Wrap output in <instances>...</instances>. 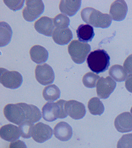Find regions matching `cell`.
<instances>
[{
  "label": "cell",
  "mask_w": 132,
  "mask_h": 148,
  "mask_svg": "<svg viewBox=\"0 0 132 148\" xmlns=\"http://www.w3.org/2000/svg\"><path fill=\"white\" fill-rule=\"evenodd\" d=\"M66 102L65 100L61 99L56 103H46L42 108V116L44 120L53 122L58 119L66 118L68 115L65 109Z\"/></svg>",
  "instance_id": "obj_3"
},
{
  "label": "cell",
  "mask_w": 132,
  "mask_h": 148,
  "mask_svg": "<svg viewBox=\"0 0 132 148\" xmlns=\"http://www.w3.org/2000/svg\"><path fill=\"white\" fill-rule=\"evenodd\" d=\"M116 86V83L110 77H102L97 84V93L98 97L105 99L110 96Z\"/></svg>",
  "instance_id": "obj_9"
},
{
  "label": "cell",
  "mask_w": 132,
  "mask_h": 148,
  "mask_svg": "<svg viewBox=\"0 0 132 148\" xmlns=\"http://www.w3.org/2000/svg\"><path fill=\"white\" fill-rule=\"evenodd\" d=\"M31 59L37 64L45 62L49 57L47 50L42 46L36 45L31 47L30 50Z\"/></svg>",
  "instance_id": "obj_19"
},
{
  "label": "cell",
  "mask_w": 132,
  "mask_h": 148,
  "mask_svg": "<svg viewBox=\"0 0 132 148\" xmlns=\"http://www.w3.org/2000/svg\"><path fill=\"white\" fill-rule=\"evenodd\" d=\"M43 96L46 101L53 102L60 97V89L55 84L47 86L44 88L43 91Z\"/></svg>",
  "instance_id": "obj_23"
},
{
  "label": "cell",
  "mask_w": 132,
  "mask_h": 148,
  "mask_svg": "<svg viewBox=\"0 0 132 148\" xmlns=\"http://www.w3.org/2000/svg\"><path fill=\"white\" fill-rule=\"evenodd\" d=\"M77 36L80 42H91L95 36L93 27L88 24H81L76 30Z\"/></svg>",
  "instance_id": "obj_20"
},
{
  "label": "cell",
  "mask_w": 132,
  "mask_h": 148,
  "mask_svg": "<svg viewBox=\"0 0 132 148\" xmlns=\"http://www.w3.org/2000/svg\"><path fill=\"white\" fill-rule=\"evenodd\" d=\"M128 10V6L125 1H115L110 6L109 14L112 19L116 21H121L125 18Z\"/></svg>",
  "instance_id": "obj_12"
},
{
  "label": "cell",
  "mask_w": 132,
  "mask_h": 148,
  "mask_svg": "<svg viewBox=\"0 0 132 148\" xmlns=\"http://www.w3.org/2000/svg\"><path fill=\"white\" fill-rule=\"evenodd\" d=\"M53 134V130L49 125L44 123H38L34 125L32 137L36 142L43 143L50 139Z\"/></svg>",
  "instance_id": "obj_10"
},
{
  "label": "cell",
  "mask_w": 132,
  "mask_h": 148,
  "mask_svg": "<svg viewBox=\"0 0 132 148\" xmlns=\"http://www.w3.org/2000/svg\"><path fill=\"white\" fill-rule=\"evenodd\" d=\"M81 3L79 0H62L59 4V10L63 14L73 16L79 10Z\"/></svg>",
  "instance_id": "obj_18"
},
{
  "label": "cell",
  "mask_w": 132,
  "mask_h": 148,
  "mask_svg": "<svg viewBox=\"0 0 132 148\" xmlns=\"http://www.w3.org/2000/svg\"><path fill=\"white\" fill-rule=\"evenodd\" d=\"M131 114H132V108H131Z\"/></svg>",
  "instance_id": "obj_34"
},
{
  "label": "cell",
  "mask_w": 132,
  "mask_h": 148,
  "mask_svg": "<svg viewBox=\"0 0 132 148\" xmlns=\"http://www.w3.org/2000/svg\"><path fill=\"white\" fill-rule=\"evenodd\" d=\"M54 23L53 19L43 16L34 23V27L38 32L44 35L51 37L54 31Z\"/></svg>",
  "instance_id": "obj_14"
},
{
  "label": "cell",
  "mask_w": 132,
  "mask_h": 148,
  "mask_svg": "<svg viewBox=\"0 0 132 148\" xmlns=\"http://www.w3.org/2000/svg\"><path fill=\"white\" fill-rule=\"evenodd\" d=\"M9 148H27L25 143L21 140H17L14 142H11Z\"/></svg>",
  "instance_id": "obj_32"
},
{
  "label": "cell",
  "mask_w": 132,
  "mask_h": 148,
  "mask_svg": "<svg viewBox=\"0 0 132 148\" xmlns=\"http://www.w3.org/2000/svg\"><path fill=\"white\" fill-rule=\"evenodd\" d=\"M6 5L9 8V9L13 11L20 10L23 7L24 1H3Z\"/></svg>",
  "instance_id": "obj_30"
},
{
  "label": "cell",
  "mask_w": 132,
  "mask_h": 148,
  "mask_svg": "<svg viewBox=\"0 0 132 148\" xmlns=\"http://www.w3.org/2000/svg\"><path fill=\"white\" fill-rule=\"evenodd\" d=\"M88 109L90 113L94 116H100L104 111V106L98 97H93L89 101Z\"/></svg>",
  "instance_id": "obj_25"
},
{
  "label": "cell",
  "mask_w": 132,
  "mask_h": 148,
  "mask_svg": "<svg viewBox=\"0 0 132 148\" xmlns=\"http://www.w3.org/2000/svg\"><path fill=\"white\" fill-rule=\"evenodd\" d=\"M34 125L32 123L29 121H24L19 125L21 136L24 139H29L32 137Z\"/></svg>",
  "instance_id": "obj_27"
},
{
  "label": "cell",
  "mask_w": 132,
  "mask_h": 148,
  "mask_svg": "<svg viewBox=\"0 0 132 148\" xmlns=\"http://www.w3.org/2000/svg\"><path fill=\"white\" fill-rule=\"evenodd\" d=\"M100 79V77L93 73L88 72L82 78L84 85L87 88H93L97 86V83Z\"/></svg>",
  "instance_id": "obj_26"
},
{
  "label": "cell",
  "mask_w": 132,
  "mask_h": 148,
  "mask_svg": "<svg viewBox=\"0 0 132 148\" xmlns=\"http://www.w3.org/2000/svg\"><path fill=\"white\" fill-rule=\"evenodd\" d=\"M53 39L56 44L60 46L67 45L73 38V34L69 28L54 29Z\"/></svg>",
  "instance_id": "obj_17"
},
{
  "label": "cell",
  "mask_w": 132,
  "mask_h": 148,
  "mask_svg": "<svg viewBox=\"0 0 132 148\" xmlns=\"http://www.w3.org/2000/svg\"><path fill=\"white\" fill-rule=\"evenodd\" d=\"M125 86L128 91L132 93V74L127 76L125 81Z\"/></svg>",
  "instance_id": "obj_33"
},
{
  "label": "cell",
  "mask_w": 132,
  "mask_h": 148,
  "mask_svg": "<svg viewBox=\"0 0 132 148\" xmlns=\"http://www.w3.org/2000/svg\"><path fill=\"white\" fill-rule=\"evenodd\" d=\"M65 109L68 115L74 120L82 119L86 114L85 105L82 103L74 100L66 101Z\"/></svg>",
  "instance_id": "obj_11"
},
{
  "label": "cell",
  "mask_w": 132,
  "mask_h": 148,
  "mask_svg": "<svg viewBox=\"0 0 132 148\" xmlns=\"http://www.w3.org/2000/svg\"><path fill=\"white\" fill-rule=\"evenodd\" d=\"M36 79L40 84L46 86L54 82L55 75L53 68L47 63L38 65L35 70Z\"/></svg>",
  "instance_id": "obj_8"
},
{
  "label": "cell",
  "mask_w": 132,
  "mask_h": 148,
  "mask_svg": "<svg viewBox=\"0 0 132 148\" xmlns=\"http://www.w3.org/2000/svg\"><path fill=\"white\" fill-rule=\"evenodd\" d=\"M26 111V121L34 123H37L42 118L41 111L39 108L33 105L27 104L24 103Z\"/></svg>",
  "instance_id": "obj_22"
},
{
  "label": "cell",
  "mask_w": 132,
  "mask_h": 148,
  "mask_svg": "<svg viewBox=\"0 0 132 148\" xmlns=\"http://www.w3.org/2000/svg\"><path fill=\"white\" fill-rule=\"evenodd\" d=\"M124 67L128 73H132V54L127 57L124 62Z\"/></svg>",
  "instance_id": "obj_31"
},
{
  "label": "cell",
  "mask_w": 132,
  "mask_h": 148,
  "mask_svg": "<svg viewBox=\"0 0 132 148\" xmlns=\"http://www.w3.org/2000/svg\"><path fill=\"white\" fill-rule=\"evenodd\" d=\"M117 148H132V133L123 135L117 143Z\"/></svg>",
  "instance_id": "obj_29"
},
{
  "label": "cell",
  "mask_w": 132,
  "mask_h": 148,
  "mask_svg": "<svg viewBox=\"0 0 132 148\" xmlns=\"http://www.w3.org/2000/svg\"><path fill=\"white\" fill-rule=\"evenodd\" d=\"M110 57L104 49H97L89 54L87 63L88 67L93 72L98 74L109 69Z\"/></svg>",
  "instance_id": "obj_2"
},
{
  "label": "cell",
  "mask_w": 132,
  "mask_h": 148,
  "mask_svg": "<svg viewBox=\"0 0 132 148\" xmlns=\"http://www.w3.org/2000/svg\"><path fill=\"white\" fill-rule=\"evenodd\" d=\"M81 15L84 22L96 28H107L110 26L112 23L110 15L102 14L93 8H85L82 10Z\"/></svg>",
  "instance_id": "obj_1"
},
{
  "label": "cell",
  "mask_w": 132,
  "mask_h": 148,
  "mask_svg": "<svg viewBox=\"0 0 132 148\" xmlns=\"http://www.w3.org/2000/svg\"><path fill=\"white\" fill-rule=\"evenodd\" d=\"M21 136L19 129L12 124L5 125L0 129V136L7 141L14 142L19 139Z\"/></svg>",
  "instance_id": "obj_16"
},
{
  "label": "cell",
  "mask_w": 132,
  "mask_h": 148,
  "mask_svg": "<svg viewBox=\"0 0 132 148\" xmlns=\"http://www.w3.org/2000/svg\"><path fill=\"white\" fill-rule=\"evenodd\" d=\"M54 134L56 138L61 141H67L73 135L71 126L68 123L61 121L58 123L54 128Z\"/></svg>",
  "instance_id": "obj_15"
},
{
  "label": "cell",
  "mask_w": 132,
  "mask_h": 148,
  "mask_svg": "<svg viewBox=\"0 0 132 148\" xmlns=\"http://www.w3.org/2000/svg\"><path fill=\"white\" fill-rule=\"evenodd\" d=\"M114 125L117 131L126 133L132 131V115L129 112H124L116 118Z\"/></svg>",
  "instance_id": "obj_13"
},
{
  "label": "cell",
  "mask_w": 132,
  "mask_h": 148,
  "mask_svg": "<svg viewBox=\"0 0 132 148\" xmlns=\"http://www.w3.org/2000/svg\"><path fill=\"white\" fill-rule=\"evenodd\" d=\"M3 114L9 121L15 125H21L26 121L24 103L7 104L3 109Z\"/></svg>",
  "instance_id": "obj_4"
},
{
  "label": "cell",
  "mask_w": 132,
  "mask_h": 148,
  "mask_svg": "<svg viewBox=\"0 0 132 148\" xmlns=\"http://www.w3.org/2000/svg\"><path fill=\"white\" fill-rule=\"evenodd\" d=\"M25 8L22 11L23 17L28 22H32L44 12L45 6L42 1H26Z\"/></svg>",
  "instance_id": "obj_7"
},
{
  "label": "cell",
  "mask_w": 132,
  "mask_h": 148,
  "mask_svg": "<svg viewBox=\"0 0 132 148\" xmlns=\"http://www.w3.org/2000/svg\"><path fill=\"white\" fill-rule=\"evenodd\" d=\"M12 35V29L7 22H0V47L7 46L10 42Z\"/></svg>",
  "instance_id": "obj_21"
},
{
  "label": "cell",
  "mask_w": 132,
  "mask_h": 148,
  "mask_svg": "<svg viewBox=\"0 0 132 148\" xmlns=\"http://www.w3.org/2000/svg\"><path fill=\"white\" fill-rule=\"evenodd\" d=\"M91 50V47L89 44L78 40H72L68 47V51L71 59L78 64L84 62Z\"/></svg>",
  "instance_id": "obj_5"
},
{
  "label": "cell",
  "mask_w": 132,
  "mask_h": 148,
  "mask_svg": "<svg viewBox=\"0 0 132 148\" xmlns=\"http://www.w3.org/2000/svg\"><path fill=\"white\" fill-rule=\"evenodd\" d=\"M54 25L56 28H66L69 25L70 19L63 14H59L54 19Z\"/></svg>",
  "instance_id": "obj_28"
},
{
  "label": "cell",
  "mask_w": 132,
  "mask_h": 148,
  "mask_svg": "<svg viewBox=\"0 0 132 148\" xmlns=\"http://www.w3.org/2000/svg\"><path fill=\"white\" fill-rule=\"evenodd\" d=\"M110 77L118 82H122L127 77V72L122 66L114 65L111 67L109 72Z\"/></svg>",
  "instance_id": "obj_24"
},
{
  "label": "cell",
  "mask_w": 132,
  "mask_h": 148,
  "mask_svg": "<svg viewBox=\"0 0 132 148\" xmlns=\"http://www.w3.org/2000/svg\"><path fill=\"white\" fill-rule=\"evenodd\" d=\"M0 82L5 88L15 89L21 86L23 77L17 71H10L3 68H0Z\"/></svg>",
  "instance_id": "obj_6"
}]
</instances>
